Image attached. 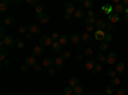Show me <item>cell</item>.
Returning <instances> with one entry per match:
<instances>
[{
  "label": "cell",
  "instance_id": "36",
  "mask_svg": "<svg viewBox=\"0 0 128 95\" xmlns=\"http://www.w3.org/2000/svg\"><path fill=\"white\" fill-rule=\"evenodd\" d=\"M112 40H113V35H112L110 32H106V34H105V39H104V41H105V43H108V44H109Z\"/></svg>",
  "mask_w": 128,
  "mask_h": 95
},
{
  "label": "cell",
  "instance_id": "7",
  "mask_svg": "<svg viewBox=\"0 0 128 95\" xmlns=\"http://www.w3.org/2000/svg\"><path fill=\"white\" fill-rule=\"evenodd\" d=\"M106 63H109V64H115V63H116V53L115 51H110L108 54Z\"/></svg>",
  "mask_w": 128,
  "mask_h": 95
},
{
  "label": "cell",
  "instance_id": "40",
  "mask_svg": "<svg viewBox=\"0 0 128 95\" xmlns=\"http://www.w3.org/2000/svg\"><path fill=\"white\" fill-rule=\"evenodd\" d=\"M26 3H27L28 5H34V7L40 5V4H38V0H26Z\"/></svg>",
  "mask_w": 128,
  "mask_h": 95
},
{
  "label": "cell",
  "instance_id": "30",
  "mask_svg": "<svg viewBox=\"0 0 128 95\" xmlns=\"http://www.w3.org/2000/svg\"><path fill=\"white\" fill-rule=\"evenodd\" d=\"M73 91H74V95H83V87L81 85L76 86V87L73 89Z\"/></svg>",
  "mask_w": 128,
  "mask_h": 95
},
{
  "label": "cell",
  "instance_id": "25",
  "mask_svg": "<svg viewBox=\"0 0 128 95\" xmlns=\"http://www.w3.org/2000/svg\"><path fill=\"white\" fill-rule=\"evenodd\" d=\"M82 4H83V7H84V8L88 9V10H91V8L94 7V2H92V0H83Z\"/></svg>",
  "mask_w": 128,
  "mask_h": 95
},
{
  "label": "cell",
  "instance_id": "31",
  "mask_svg": "<svg viewBox=\"0 0 128 95\" xmlns=\"http://www.w3.org/2000/svg\"><path fill=\"white\" fill-rule=\"evenodd\" d=\"M76 18H80V19H82L83 18V10L82 9H80V8H77L76 9V12H74V14H73Z\"/></svg>",
  "mask_w": 128,
  "mask_h": 95
},
{
  "label": "cell",
  "instance_id": "39",
  "mask_svg": "<svg viewBox=\"0 0 128 95\" xmlns=\"http://www.w3.org/2000/svg\"><path fill=\"white\" fill-rule=\"evenodd\" d=\"M105 92L108 94V95H114V90H113V86H106L105 87Z\"/></svg>",
  "mask_w": 128,
  "mask_h": 95
},
{
  "label": "cell",
  "instance_id": "55",
  "mask_svg": "<svg viewBox=\"0 0 128 95\" xmlns=\"http://www.w3.org/2000/svg\"><path fill=\"white\" fill-rule=\"evenodd\" d=\"M83 57H84L83 54H78V55L76 57V59H77V60H82V59H83Z\"/></svg>",
  "mask_w": 128,
  "mask_h": 95
},
{
  "label": "cell",
  "instance_id": "51",
  "mask_svg": "<svg viewBox=\"0 0 128 95\" xmlns=\"http://www.w3.org/2000/svg\"><path fill=\"white\" fill-rule=\"evenodd\" d=\"M20 71H22L23 73H26V72L28 71V66H27V64H23L22 67H20Z\"/></svg>",
  "mask_w": 128,
  "mask_h": 95
},
{
  "label": "cell",
  "instance_id": "50",
  "mask_svg": "<svg viewBox=\"0 0 128 95\" xmlns=\"http://www.w3.org/2000/svg\"><path fill=\"white\" fill-rule=\"evenodd\" d=\"M9 67L10 66V62H9V59H6V60H4V62H2V67Z\"/></svg>",
  "mask_w": 128,
  "mask_h": 95
},
{
  "label": "cell",
  "instance_id": "1",
  "mask_svg": "<svg viewBox=\"0 0 128 95\" xmlns=\"http://www.w3.org/2000/svg\"><path fill=\"white\" fill-rule=\"evenodd\" d=\"M38 43H40L41 46H51L54 41H52V39L50 36H41L40 40H38Z\"/></svg>",
  "mask_w": 128,
  "mask_h": 95
},
{
  "label": "cell",
  "instance_id": "42",
  "mask_svg": "<svg viewBox=\"0 0 128 95\" xmlns=\"http://www.w3.org/2000/svg\"><path fill=\"white\" fill-rule=\"evenodd\" d=\"M112 30H114V23L108 22V23H106V31H108V32H110Z\"/></svg>",
  "mask_w": 128,
  "mask_h": 95
},
{
  "label": "cell",
  "instance_id": "9",
  "mask_svg": "<svg viewBox=\"0 0 128 95\" xmlns=\"http://www.w3.org/2000/svg\"><path fill=\"white\" fill-rule=\"evenodd\" d=\"M40 31H41V28H40V26H38V25L32 23V25H30V26H28V32H30V34H32V35L38 34Z\"/></svg>",
  "mask_w": 128,
  "mask_h": 95
},
{
  "label": "cell",
  "instance_id": "49",
  "mask_svg": "<svg viewBox=\"0 0 128 95\" xmlns=\"http://www.w3.org/2000/svg\"><path fill=\"white\" fill-rule=\"evenodd\" d=\"M48 73H49L50 76H55V73H56V71H55L54 68H49V69H48Z\"/></svg>",
  "mask_w": 128,
  "mask_h": 95
},
{
  "label": "cell",
  "instance_id": "12",
  "mask_svg": "<svg viewBox=\"0 0 128 95\" xmlns=\"http://www.w3.org/2000/svg\"><path fill=\"white\" fill-rule=\"evenodd\" d=\"M113 9H114V7H113L112 4H105V5H102L104 13H105V14H108V16H110L112 13H114V12H113Z\"/></svg>",
  "mask_w": 128,
  "mask_h": 95
},
{
  "label": "cell",
  "instance_id": "2",
  "mask_svg": "<svg viewBox=\"0 0 128 95\" xmlns=\"http://www.w3.org/2000/svg\"><path fill=\"white\" fill-rule=\"evenodd\" d=\"M3 41H4V44H5V46L6 48H13L14 45H16V41H14V39H13V36H10V35H6L4 39H3Z\"/></svg>",
  "mask_w": 128,
  "mask_h": 95
},
{
  "label": "cell",
  "instance_id": "21",
  "mask_svg": "<svg viewBox=\"0 0 128 95\" xmlns=\"http://www.w3.org/2000/svg\"><path fill=\"white\" fill-rule=\"evenodd\" d=\"M52 64H54V60L50 59V58H46L44 62H42V67H46L48 69H49V68H50Z\"/></svg>",
  "mask_w": 128,
  "mask_h": 95
},
{
  "label": "cell",
  "instance_id": "58",
  "mask_svg": "<svg viewBox=\"0 0 128 95\" xmlns=\"http://www.w3.org/2000/svg\"><path fill=\"white\" fill-rule=\"evenodd\" d=\"M76 46H77V49H78V50H82V44H81V43H80V44H77Z\"/></svg>",
  "mask_w": 128,
  "mask_h": 95
},
{
  "label": "cell",
  "instance_id": "45",
  "mask_svg": "<svg viewBox=\"0 0 128 95\" xmlns=\"http://www.w3.org/2000/svg\"><path fill=\"white\" fill-rule=\"evenodd\" d=\"M106 58H108V55H105L104 53H100L99 54V60L100 62H106Z\"/></svg>",
  "mask_w": 128,
  "mask_h": 95
},
{
  "label": "cell",
  "instance_id": "27",
  "mask_svg": "<svg viewBox=\"0 0 128 95\" xmlns=\"http://www.w3.org/2000/svg\"><path fill=\"white\" fill-rule=\"evenodd\" d=\"M38 19L41 21V23H48L49 21H50V17H49V14L44 13V14H41V16L38 17Z\"/></svg>",
  "mask_w": 128,
  "mask_h": 95
},
{
  "label": "cell",
  "instance_id": "23",
  "mask_svg": "<svg viewBox=\"0 0 128 95\" xmlns=\"http://www.w3.org/2000/svg\"><path fill=\"white\" fill-rule=\"evenodd\" d=\"M99 50H100L101 53H104V51H106V50H109V44L105 43V41L100 43V44H99Z\"/></svg>",
  "mask_w": 128,
  "mask_h": 95
},
{
  "label": "cell",
  "instance_id": "13",
  "mask_svg": "<svg viewBox=\"0 0 128 95\" xmlns=\"http://www.w3.org/2000/svg\"><path fill=\"white\" fill-rule=\"evenodd\" d=\"M108 18H109V22H112V23H116L120 21V16L116 13H112L110 16H108Z\"/></svg>",
  "mask_w": 128,
  "mask_h": 95
},
{
  "label": "cell",
  "instance_id": "56",
  "mask_svg": "<svg viewBox=\"0 0 128 95\" xmlns=\"http://www.w3.org/2000/svg\"><path fill=\"white\" fill-rule=\"evenodd\" d=\"M70 17H72V16H70V14H68V13L64 14V19H67V21H69V19H70Z\"/></svg>",
  "mask_w": 128,
  "mask_h": 95
},
{
  "label": "cell",
  "instance_id": "18",
  "mask_svg": "<svg viewBox=\"0 0 128 95\" xmlns=\"http://www.w3.org/2000/svg\"><path fill=\"white\" fill-rule=\"evenodd\" d=\"M78 85H80V78H77V77H72V78L69 80V87L74 89V87L78 86Z\"/></svg>",
  "mask_w": 128,
  "mask_h": 95
},
{
  "label": "cell",
  "instance_id": "46",
  "mask_svg": "<svg viewBox=\"0 0 128 95\" xmlns=\"http://www.w3.org/2000/svg\"><path fill=\"white\" fill-rule=\"evenodd\" d=\"M5 36H6V34H5V28L2 26V27H0V37H2V40H3Z\"/></svg>",
  "mask_w": 128,
  "mask_h": 95
},
{
  "label": "cell",
  "instance_id": "10",
  "mask_svg": "<svg viewBox=\"0 0 128 95\" xmlns=\"http://www.w3.org/2000/svg\"><path fill=\"white\" fill-rule=\"evenodd\" d=\"M91 40H92V36L88 32H83L81 35V41H82V43H84V44H90Z\"/></svg>",
  "mask_w": 128,
  "mask_h": 95
},
{
  "label": "cell",
  "instance_id": "53",
  "mask_svg": "<svg viewBox=\"0 0 128 95\" xmlns=\"http://www.w3.org/2000/svg\"><path fill=\"white\" fill-rule=\"evenodd\" d=\"M26 39H27L28 41H31L32 39H34V35H32V34H30V32H28V34L26 35Z\"/></svg>",
  "mask_w": 128,
  "mask_h": 95
},
{
  "label": "cell",
  "instance_id": "15",
  "mask_svg": "<svg viewBox=\"0 0 128 95\" xmlns=\"http://www.w3.org/2000/svg\"><path fill=\"white\" fill-rule=\"evenodd\" d=\"M70 41H72V43L73 44H80V40H81V36H80V34H77V32H73L72 35H70Z\"/></svg>",
  "mask_w": 128,
  "mask_h": 95
},
{
  "label": "cell",
  "instance_id": "6",
  "mask_svg": "<svg viewBox=\"0 0 128 95\" xmlns=\"http://www.w3.org/2000/svg\"><path fill=\"white\" fill-rule=\"evenodd\" d=\"M106 21L105 19H102V18H100V19H98L96 21V23H95V27L98 28V30H102V31H105L106 30Z\"/></svg>",
  "mask_w": 128,
  "mask_h": 95
},
{
  "label": "cell",
  "instance_id": "57",
  "mask_svg": "<svg viewBox=\"0 0 128 95\" xmlns=\"http://www.w3.org/2000/svg\"><path fill=\"white\" fill-rule=\"evenodd\" d=\"M122 4H123V7H124V8H127V7H128V0H123Z\"/></svg>",
  "mask_w": 128,
  "mask_h": 95
},
{
  "label": "cell",
  "instance_id": "16",
  "mask_svg": "<svg viewBox=\"0 0 128 95\" xmlns=\"http://www.w3.org/2000/svg\"><path fill=\"white\" fill-rule=\"evenodd\" d=\"M115 71L122 75V73L126 71V64L123 62H118V63H116V66H115Z\"/></svg>",
  "mask_w": 128,
  "mask_h": 95
},
{
  "label": "cell",
  "instance_id": "41",
  "mask_svg": "<svg viewBox=\"0 0 128 95\" xmlns=\"http://www.w3.org/2000/svg\"><path fill=\"white\" fill-rule=\"evenodd\" d=\"M50 37L52 39V41H59V37H60V36H59V34H58V32H52Z\"/></svg>",
  "mask_w": 128,
  "mask_h": 95
},
{
  "label": "cell",
  "instance_id": "24",
  "mask_svg": "<svg viewBox=\"0 0 128 95\" xmlns=\"http://www.w3.org/2000/svg\"><path fill=\"white\" fill-rule=\"evenodd\" d=\"M60 48H62V45L59 44V41H54L52 45H51V49H52V51H54V53H59L60 51Z\"/></svg>",
  "mask_w": 128,
  "mask_h": 95
},
{
  "label": "cell",
  "instance_id": "34",
  "mask_svg": "<svg viewBox=\"0 0 128 95\" xmlns=\"http://www.w3.org/2000/svg\"><path fill=\"white\" fill-rule=\"evenodd\" d=\"M119 83H120V78H119V77H114V78L110 81V86L114 87V86H118Z\"/></svg>",
  "mask_w": 128,
  "mask_h": 95
},
{
  "label": "cell",
  "instance_id": "20",
  "mask_svg": "<svg viewBox=\"0 0 128 95\" xmlns=\"http://www.w3.org/2000/svg\"><path fill=\"white\" fill-rule=\"evenodd\" d=\"M2 22L5 25V26H13L14 25V18L13 17H6V18H4Z\"/></svg>",
  "mask_w": 128,
  "mask_h": 95
},
{
  "label": "cell",
  "instance_id": "17",
  "mask_svg": "<svg viewBox=\"0 0 128 95\" xmlns=\"http://www.w3.org/2000/svg\"><path fill=\"white\" fill-rule=\"evenodd\" d=\"M42 53H44V48H42L41 45H37L34 48V51H32V54H34V57H37V55H41Z\"/></svg>",
  "mask_w": 128,
  "mask_h": 95
},
{
  "label": "cell",
  "instance_id": "54",
  "mask_svg": "<svg viewBox=\"0 0 128 95\" xmlns=\"http://www.w3.org/2000/svg\"><path fill=\"white\" fill-rule=\"evenodd\" d=\"M18 46H19L20 49H23V48H24V43H23V41H20V40H18Z\"/></svg>",
  "mask_w": 128,
  "mask_h": 95
},
{
  "label": "cell",
  "instance_id": "47",
  "mask_svg": "<svg viewBox=\"0 0 128 95\" xmlns=\"http://www.w3.org/2000/svg\"><path fill=\"white\" fill-rule=\"evenodd\" d=\"M126 94H127V89H124V87H123V89H119L118 91H116V94H115V95H126Z\"/></svg>",
  "mask_w": 128,
  "mask_h": 95
},
{
  "label": "cell",
  "instance_id": "44",
  "mask_svg": "<svg viewBox=\"0 0 128 95\" xmlns=\"http://www.w3.org/2000/svg\"><path fill=\"white\" fill-rule=\"evenodd\" d=\"M87 18H96V13L94 10H87Z\"/></svg>",
  "mask_w": 128,
  "mask_h": 95
},
{
  "label": "cell",
  "instance_id": "60",
  "mask_svg": "<svg viewBox=\"0 0 128 95\" xmlns=\"http://www.w3.org/2000/svg\"><path fill=\"white\" fill-rule=\"evenodd\" d=\"M124 16H128V7L124 9Z\"/></svg>",
  "mask_w": 128,
  "mask_h": 95
},
{
  "label": "cell",
  "instance_id": "11",
  "mask_svg": "<svg viewBox=\"0 0 128 95\" xmlns=\"http://www.w3.org/2000/svg\"><path fill=\"white\" fill-rule=\"evenodd\" d=\"M64 63H66V60H64L60 55L54 59V66H55V68H62V67L64 66Z\"/></svg>",
  "mask_w": 128,
  "mask_h": 95
},
{
  "label": "cell",
  "instance_id": "37",
  "mask_svg": "<svg viewBox=\"0 0 128 95\" xmlns=\"http://www.w3.org/2000/svg\"><path fill=\"white\" fill-rule=\"evenodd\" d=\"M60 57L64 59V60H67V59H69L70 58V51H63L62 54H60Z\"/></svg>",
  "mask_w": 128,
  "mask_h": 95
},
{
  "label": "cell",
  "instance_id": "32",
  "mask_svg": "<svg viewBox=\"0 0 128 95\" xmlns=\"http://www.w3.org/2000/svg\"><path fill=\"white\" fill-rule=\"evenodd\" d=\"M102 69H104V68H102L101 64H96V67L94 68V71H91V75H96V73H100Z\"/></svg>",
  "mask_w": 128,
  "mask_h": 95
},
{
  "label": "cell",
  "instance_id": "26",
  "mask_svg": "<svg viewBox=\"0 0 128 95\" xmlns=\"http://www.w3.org/2000/svg\"><path fill=\"white\" fill-rule=\"evenodd\" d=\"M35 10H36V14L40 17L41 14H44V10H45V7L42 5V4H40V5H37L36 8H35Z\"/></svg>",
  "mask_w": 128,
  "mask_h": 95
},
{
  "label": "cell",
  "instance_id": "38",
  "mask_svg": "<svg viewBox=\"0 0 128 95\" xmlns=\"http://www.w3.org/2000/svg\"><path fill=\"white\" fill-rule=\"evenodd\" d=\"M92 53H94V51H92V49H91V48H88V49H86V50L83 51V55H84V57H87V58H90V57L92 55Z\"/></svg>",
  "mask_w": 128,
  "mask_h": 95
},
{
  "label": "cell",
  "instance_id": "19",
  "mask_svg": "<svg viewBox=\"0 0 128 95\" xmlns=\"http://www.w3.org/2000/svg\"><path fill=\"white\" fill-rule=\"evenodd\" d=\"M6 57H8V49L6 48H2L0 49V60L2 62L6 60Z\"/></svg>",
  "mask_w": 128,
  "mask_h": 95
},
{
  "label": "cell",
  "instance_id": "59",
  "mask_svg": "<svg viewBox=\"0 0 128 95\" xmlns=\"http://www.w3.org/2000/svg\"><path fill=\"white\" fill-rule=\"evenodd\" d=\"M123 21H124L126 23H128V16H124V17H123Z\"/></svg>",
  "mask_w": 128,
  "mask_h": 95
},
{
  "label": "cell",
  "instance_id": "3",
  "mask_svg": "<svg viewBox=\"0 0 128 95\" xmlns=\"http://www.w3.org/2000/svg\"><path fill=\"white\" fill-rule=\"evenodd\" d=\"M95 67H96V62H95L92 58H87V60L84 62V68L91 72V71H94Z\"/></svg>",
  "mask_w": 128,
  "mask_h": 95
},
{
  "label": "cell",
  "instance_id": "14",
  "mask_svg": "<svg viewBox=\"0 0 128 95\" xmlns=\"http://www.w3.org/2000/svg\"><path fill=\"white\" fill-rule=\"evenodd\" d=\"M124 7H123V4L122 3H119V4H115L114 5V13H116V14H120V13H123L124 14Z\"/></svg>",
  "mask_w": 128,
  "mask_h": 95
},
{
  "label": "cell",
  "instance_id": "22",
  "mask_svg": "<svg viewBox=\"0 0 128 95\" xmlns=\"http://www.w3.org/2000/svg\"><path fill=\"white\" fill-rule=\"evenodd\" d=\"M8 5H9V2H8V0H2V3H0V12L4 13L5 10L8 9Z\"/></svg>",
  "mask_w": 128,
  "mask_h": 95
},
{
  "label": "cell",
  "instance_id": "43",
  "mask_svg": "<svg viewBox=\"0 0 128 95\" xmlns=\"http://www.w3.org/2000/svg\"><path fill=\"white\" fill-rule=\"evenodd\" d=\"M116 73H118V72H116L115 69H109V72H108V75L112 77V78H114V77H116Z\"/></svg>",
  "mask_w": 128,
  "mask_h": 95
},
{
  "label": "cell",
  "instance_id": "33",
  "mask_svg": "<svg viewBox=\"0 0 128 95\" xmlns=\"http://www.w3.org/2000/svg\"><path fill=\"white\" fill-rule=\"evenodd\" d=\"M18 31H19L20 34H26V35H27V34H28V27H27L26 25H20L19 28H18Z\"/></svg>",
  "mask_w": 128,
  "mask_h": 95
},
{
  "label": "cell",
  "instance_id": "29",
  "mask_svg": "<svg viewBox=\"0 0 128 95\" xmlns=\"http://www.w3.org/2000/svg\"><path fill=\"white\" fill-rule=\"evenodd\" d=\"M68 36L67 35H60V37H59V44L60 45H66L67 43H68Z\"/></svg>",
  "mask_w": 128,
  "mask_h": 95
},
{
  "label": "cell",
  "instance_id": "4",
  "mask_svg": "<svg viewBox=\"0 0 128 95\" xmlns=\"http://www.w3.org/2000/svg\"><path fill=\"white\" fill-rule=\"evenodd\" d=\"M64 10H66V13L68 14H74V12H76V8H74L73 3H64Z\"/></svg>",
  "mask_w": 128,
  "mask_h": 95
},
{
  "label": "cell",
  "instance_id": "5",
  "mask_svg": "<svg viewBox=\"0 0 128 95\" xmlns=\"http://www.w3.org/2000/svg\"><path fill=\"white\" fill-rule=\"evenodd\" d=\"M105 34H106V31L96 30V31H95V34H94V37L98 40V41H104V39H105Z\"/></svg>",
  "mask_w": 128,
  "mask_h": 95
},
{
  "label": "cell",
  "instance_id": "52",
  "mask_svg": "<svg viewBox=\"0 0 128 95\" xmlns=\"http://www.w3.org/2000/svg\"><path fill=\"white\" fill-rule=\"evenodd\" d=\"M41 68H42V66H41V64H36V66H34V69H35L36 72H40V71H41Z\"/></svg>",
  "mask_w": 128,
  "mask_h": 95
},
{
  "label": "cell",
  "instance_id": "28",
  "mask_svg": "<svg viewBox=\"0 0 128 95\" xmlns=\"http://www.w3.org/2000/svg\"><path fill=\"white\" fill-rule=\"evenodd\" d=\"M96 21H98L96 18H86V19L83 21V22H84V25H86V26H91V25H92V26H95Z\"/></svg>",
  "mask_w": 128,
  "mask_h": 95
},
{
  "label": "cell",
  "instance_id": "8",
  "mask_svg": "<svg viewBox=\"0 0 128 95\" xmlns=\"http://www.w3.org/2000/svg\"><path fill=\"white\" fill-rule=\"evenodd\" d=\"M24 62H26V64H27L28 67H34V66H36V64H37V62H36V57H34V55H28V57H26Z\"/></svg>",
  "mask_w": 128,
  "mask_h": 95
},
{
  "label": "cell",
  "instance_id": "35",
  "mask_svg": "<svg viewBox=\"0 0 128 95\" xmlns=\"http://www.w3.org/2000/svg\"><path fill=\"white\" fill-rule=\"evenodd\" d=\"M63 92H64V95H73V94H74L73 89H72V87H69V86H67V87H64Z\"/></svg>",
  "mask_w": 128,
  "mask_h": 95
},
{
  "label": "cell",
  "instance_id": "48",
  "mask_svg": "<svg viewBox=\"0 0 128 95\" xmlns=\"http://www.w3.org/2000/svg\"><path fill=\"white\" fill-rule=\"evenodd\" d=\"M86 32H88V34H91V32H95V26H87L86 27Z\"/></svg>",
  "mask_w": 128,
  "mask_h": 95
}]
</instances>
